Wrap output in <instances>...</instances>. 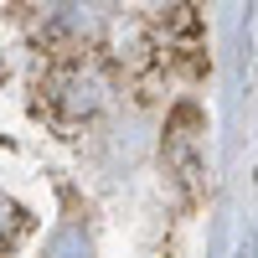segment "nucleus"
I'll return each instance as SVG.
<instances>
[{"label": "nucleus", "instance_id": "1", "mask_svg": "<svg viewBox=\"0 0 258 258\" xmlns=\"http://www.w3.org/2000/svg\"><path fill=\"white\" fill-rule=\"evenodd\" d=\"M109 93H114L109 73H103L98 62H83V57H73V62H62V68H52V78H47V98H52V109L68 114V119H93L103 103H109Z\"/></svg>", "mask_w": 258, "mask_h": 258}, {"label": "nucleus", "instance_id": "2", "mask_svg": "<svg viewBox=\"0 0 258 258\" xmlns=\"http://www.w3.org/2000/svg\"><path fill=\"white\" fill-rule=\"evenodd\" d=\"M26 232H31V212L0 191V253H11L21 238H26Z\"/></svg>", "mask_w": 258, "mask_h": 258}, {"label": "nucleus", "instance_id": "3", "mask_svg": "<svg viewBox=\"0 0 258 258\" xmlns=\"http://www.w3.org/2000/svg\"><path fill=\"white\" fill-rule=\"evenodd\" d=\"M47 258H93V248H88V238L78 227H62L52 238V248H47Z\"/></svg>", "mask_w": 258, "mask_h": 258}]
</instances>
